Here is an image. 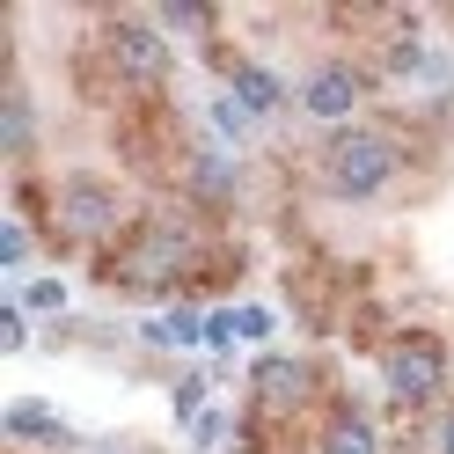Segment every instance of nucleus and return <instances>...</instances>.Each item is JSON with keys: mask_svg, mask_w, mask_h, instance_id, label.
I'll return each instance as SVG.
<instances>
[{"mask_svg": "<svg viewBox=\"0 0 454 454\" xmlns=\"http://www.w3.org/2000/svg\"><path fill=\"white\" fill-rule=\"evenodd\" d=\"M198 257H206V249H198V235L184 220H139L118 242V257H103V278L125 286V294H168V286L191 278Z\"/></svg>", "mask_w": 454, "mask_h": 454, "instance_id": "obj_1", "label": "nucleus"}, {"mask_svg": "<svg viewBox=\"0 0 454 454\" xmlns=\"http://www.w3.org/2000/svg\"><path fill=\"white\" fill-rule=\"evenodd\" d=\"M323 176H330V191L337 198H374V191H388V176H395V147L381 132H330V147H323Z\"/></svg>", "mask_w": 454, "mask_h": 454, "instance_id": "obj_2", "label": "nucleus"}, {"mask_svg": "<svg viewBox=\"0 0 454 454\" xmlns=\"http://www.w3.org/2000/svg\"><path fill=\"white\" fill-rule=\"evenodd\" d=\"M118 191H110L103 176H67L59 191H51V235L59 242H103L118 235Z\"/></svg>", "mask_w": 454, "mask_h": 454, "instance_id": "obj_3", "label": "nucleus"}, {"mask_svg": "<svg viewBox=\"0 0 454 454\" xmlns=\"http://www.w3.org/2000/svg\"><path fill=\"white\" fill-rule=\"evenodd\" d=\"M381 366H388L395 403H433L440 381H447V352L433 345V337H395V345L381 352Z\"/></svg>", "mask_w": 454, "mask_h": 454, "instance_id": "obj_4", "label": "nucleus"}, {"mask_svg": "<svg viewBox=\"0 0 454 454\" xmlns=\"http://www.w3.org/2000/svg\"><path fill=\"white\" fill-rule=\"evenodd\" d=\"M103 59H110V74H118V81H132V89H161V74H168V44L147 30V22H110Z\"/></svg>", "mask_w": 454, "mask_h": 454, "instance_id": "obj_5", "label": "nucleus"}, {"mask_svg": "<svg viewBox=\"0 0 454 454\" xmlns=\"http://www.w3.org/2000/svg\"><path fill=\"white\" fill-rule=\"evenodd\" d=\"M118 154L139 168V176L176 168V118H168V110H132V118L118 125Z\"/></svg>", "mask_w": 454, "mask_h": 454, "instance_id": "obj_6", "label": "nucleus"}, {"mask_svg": "<svg viewBox=\"0 0 454 454\" xmlns=\"http://www.w3.org/2000/svg\"><path fill=\"white\" fill-rule=\"evenodd\" d=\"M257 411H271V418H294L308 395H316V366L308 359H257Z\"/></svg>", "mask_w": 454, "mask_h": 454, "instance_id": "obj_7", "label": "nucleus"}, {"mask_svg": "<svg viewBox=\"0 0 454 454\" xmlns=\"http://www.w3.org/2000/svg\"><path fill=\"white\" fill-rule=\"evenodd\" d=\"M301 103H308V118H352V103H359V74L352 67H323V74H308V89H301Z\"/></svg>", "mask_w": 454, "mask_h": 454, "instance_id": "obj_8", "label": "nucleus"}, {"mask_svg": "<svg viewBox=\"0 0 454 454\" xmlns=\"http://www.w3.org/2000/svg\"><path fill=\"white\" fill-rule=\"evenodd\" d=\"M323 454H381V440H374V425H366L359 411H337L323 425Z\"/></svg>", "mask_w": 454, "mask_h": 454, "instance_id": "obj_9", "label": "nucleus"}, {"mask_svg": "<svg viewBox=\"0 0 454 454\" xmlns=\"http://www.w3.org/2000/svg\"><path fill=\"white\" fill-rule=\"evenodd\" d=\"M184 184H191V198H198V206H227V198H235V168H227L220 154H198Z\"/></svg>", "mask_w": 454, "mask_h": 454, "instance_id": "obj_10", "label": "nucleus"}, {"mask_svg": "<svg viewBox=\"0 0 454 454\" xmlns=\"http://www.w3.org/2000/svg\"><path fill=\"white\" fill-rule=\"evenodd\" d=\"M235 103L257 118V110H278V81L264 74V67H235Z\"/></svg>", "mask_w": 454, "mask_h": 454, "instance_id": "obj_11", "label": "nucleus"}, {"mask_svg": "<svg viewBox=\"0 0 454 454\" xmlns=\"http://www.w3.org/2000/svg\"><path fill=\"white\" fill-rule=\"evenodd\" d=\"M8 425H15V433H22V440H51V447H59V440H67V425H59V418H51L44 403H15V411H8Z\"/></svg>", "mask_w": 454, "mask_h": 454, "instance_id": "obj_12", "label": "nucleus"}, {"mask_svg": "<svg viewBox=\"0 0 454 454\" xmlns=\"http://www.w3.org/2000/svg\"><path fill=\"white\" fill-rule=\"evenodd\" d=\"M0 132H8V154H22V147H30V96H8V110H0Z\"/></svg>", "mask_w": 454, "mask_h": 454, "instance_id": "obj_13", "label": "nucleus"}, {"mask_svg": "<svg viewBox=\"0 0 454 454\" xmlns=\"http://www.w3.org/2000/svg\"><path fill=\"white\" fill-rule=\"evenodd\" d=\"M147 337H154V345H191V337H206V323H198L191 308H176V316H161Z\"/></svg>", "mask_w": 454, "mask_h": 454, "instance_id": "obj_14", "label": "nucleus"}, {"mask_svg": "<svg viewBox=\"0 0 454 454\" xmlns=\"http://www.w3.org/2000/svg\"><path fill=\"white\" fill-rule=\"evenodd\" d=\"M22 308H37V316H59V308H67V286H59V278H30V286H22Z\"/></svg>", "mask_w": 454, "mask_h": 454, "instance_id": "obj_15", "label": "nucleus"}, {"mask_svg": "<svg viewBox=\"0 0 454 454\" xmlns=\"http://www.w3.org/2000/svg\"><path fill=\"white\" fill-rule=\"evenodd\" d=\"M213 125H220L227 139H242V132H249V110H242L235 96H220V103H213Z\"/></svg>", "mask_w": 454, "mask_h": 454, "instance_id": "obj_16", "label": "nucleus"}, {"mask_svg": "<svg viewBox=\"0 0 454 454\" xmlns=\"http://www.w3.org/2000/svg\"><path fill=\"white\" fill-rule=\"evenodd\" d=\"M30 257V235H22V227H0V264H22Z\"/></svg>", "mask_w": 454, "mask_h": 454, "instance_id": "obj_17", "label": "nucleus"}, {"mask_svg": "<svg viewBox=\"0 0 454 454\" xmlns=\"http://www.w3.org/2000/svg\"><path fill=\"white\" fill-rule=\"evenodd\" d=\"M168 22H176V30H213V15L206 8H176V0H168V8H161Z\"/></svg>", "mask_w": 454, "mask_h": 454, "instance_id": "obj_18", "label": "nucleus"}, {"mask_svg": "<svg viewBox=\"0 0 454 454\" xmlns=\"http://www.w3.org/2000/svg\"><path fill=\"white\" fill-rule=\"evenodd\" d=\"M440 447H447V454H454V411H447V418H440Z\"/></svg>", "mask_w": 454, "mask_h": 454, "instance_id": "obj_19", "label": "nucleus"}]
</instances>
